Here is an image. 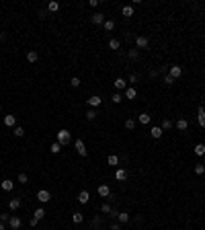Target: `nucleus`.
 Returning a JSON list of instances; mask_svg holds the SVG:
<instances>
[{
    "mask_svg": "<svg viewBox=\"0 0 205 230\" xmlns=\"http://www.w3.org/2000/svg\"><path fill=\"white\" fill-rule=\"evenodd\" d=\"M109 47H111V49H119L121 43H119V39H111V41H109Z\"/></svg>",
    "mask_w": 205,
    "mask_h": 230,
    "instance_id": "f704fd0d",
    "label": "nucleus"
},
{
    "mask_svg": "<svg viewBox=\"0 0 205 230\" xmlns=\"http://www.w3.org/2000/svg\"><path fill=\"white\" fill-rule=\"evenodd\" d=\"M98 195H101V197H109V195H111V189H109V185H98Z\"/></svg>",
    "mask_w": 205,
    "mask_h": 230,
    "instance_id": "1a4fd4ad",
    "label": "nucleus"
},
{
    "mask_svg": "<svg viewBox=\"0 0 205 230\" xmlns=\"http://www.w3.org/2000/svg\"><path fill=\"white\" fill-rule=\"evenodd\" d=\"M168 74H170L172 78H179V76L183 74V68H181V66H170V72H168Z\"/></svg>",
    "mask_w": 205,
    "mask_h": 230,
    "instance_id": "f8f14e48",
    "label": "nucleus"
},
{
    "mask_svg": "<svg viewBox=\"0 0 205 230\" xmlns=\"http://www.w3.org/2000/svg\"><path fill=\"white\" fill-rule=\"evenodd\" d=\"M88 199H90V193H88V191H80L78 193V203H88Z\"/></svg>",
    "mask_w": 205,
    "mask_h": 230,
    "instance_id": "ddd939ff",
    "label": "nucleus"
},
{
    "mask_svg": "<svg viewBox=\"0 0 205 230\" xmlns=\"http://www.w3.org/2000/svg\"><path fill=\"white\" fill-rule=\"evenodd\" d=\"M125 97H127V99H136V97H137L136 86H127V88H125Z\"/></svg>",
    "mask_w": 205,
    "mask_h": 230,
    "instance_id": "f3484780",
    "label": "nucleus"
},
{
    "mask_svg": "<svg viewBox=\"0 0 205 230\" xmlns=\"http://www.w3.org/2000/svg\"><path fill=\"white\" fill-rule=\"evenodd\" d=\"M111 101H113V103H121V101H123L121 93H115V95H113V97H111Z\"/></svg>",
    "mask_w": 205,
    "mask_h": 230,
    "instance_id": "4c0bfd02",
    "label": "nucleus"
},
{
    "mask_svg": "<svg viewBox=\"0 0 205 230\" xmlns=\"http://www.w3.org/2000/svg\"><path fill=\"white\" fill-rule=\"evenodd\" d=\"M19 181H21V183H29V177H27V173H19Z\"/></svg>",
    "mask_w": 205,
    "mask_h": 230,
    "instance_id": "ea45409f",
    "label": "nucleus"
},
{
    "mask_svg": "<svg viewBox=\"0 0 205 230\" xmlns=\"http://www.w3.org/2000/svg\"><path fill=\"white\" fill-rule=\"evenodd\" d=\"M136 127V119H127L125 121V130H133Z\"/></svg>",
    "mask_w": 205,
    "mask_h": 230,
    "instance_id": "58836bf2",
    "label": "nucleus"
},
{
    "mask_svg": "<svg viewBox=\"0 0 205 230\" xmlns=\"http://www.w3.org/2000/svg\"><path fill=\"white\" fill-rule=\"evenodd\" d=\"M140 123H142V125H148V123H150V113H140Z\"/></svg>",
    "mask_w": 205,
    "mask_h": 230,
    "instance_id": "b1692460",
    "label": "nucleus"
},
{
    "mask_svg": "<svg viewBox=\"0 0 205 230\" xmlns=\"http://www.w3.org/2000/svg\"><path fill=\"white\" fill-rule=\"evenodd\" d=\"M47 10H49V12H58V10H60V2H49Z\"/></svg>",
    "mask_w": 205,
    "mask_h": 230,
    "instance_id": "cd10ccee",
    "label": "nucleus"
},
{
    "mask_svg": "<svg viewBox=\"0 0 205 230\" xmlns=\"http://www.w3.org/2000/svg\"><path fill=\"white\" fill-rule=\"evenodd\" d=\"M129 82H131V84L137 82V76H136V74H131V76H129Z\"/></svg>",
    "mask_w": 205,
    "mask_h": 230,
    "instance_id": "c03bdc74",
    "label": "nucleus"
},
{
    "mask_svg": "<svg viewBox=\"0 0 205 230\" xmlns=\"http://www.w3.org/2000/svg\"><path fill=\"white\" fill-rule=\"evenodd\" d=\"M195 154H197V156H203V154H205V144H197V146H195Z\"/></svg>",
    "mask_w": 205,
    "mask_h": 230,
    "instance_id": "c85d7f7f",
    "label": "nucleus"
},
{
    "mask_svg": "<svg viewBox=\"0 0 205 230\" xmlns=\"http://www.w3.org/2000/svg\"><path fill=\"white\" fill-rule=\"evenodd\" d=\"M164 82L168 84V86H170V84H174V78H172L170 74H166V76H164Z\"/></svg>",
    "mask_w": 205,
    "mask_h": 230,
    "instance_id": "79ce46f5",
    "label": "nucleus"
},
{
    "mask_svg": "<svg viewBox=\"0 0 205 230\" xmlns=\"http://www.w3.org/2000/svg\"><path fill=\"white\" fill-rule=\"evenodd\" d=\"M2 191H12V187H15V183L12 181H8V179H4V181H2Z\"/></svg>",
    "mask_w": 205,
    "mask_h": 230,
    "instance_id": "aec40b11",
    "label": "nucleus"
},
{
    "mask_svg": "<svg viewBox=\"0 0 205 230\" xmlns=\"http://www.w3.org/2000/svg\"><path fill=\"white\" fill-rule=\"evenodd\" d=\"M86 119H88V121H94V119H97V111H94V109H88V111H86Z\"/></svg>",
    "mask_w": 205,
    "mask_h": 230,
    "instance_id": "c756f323",
    "label": "nucleus"
},
{
    "mask_svg": "<svg viewBox=\"0 0 205 230\" xmlns=\"http://www.w3.org/2000/svg\"><path fill=\"white\" fill-rule=\"evenodd\" d=\"M0 230H6V228H4V224H2V222H0Z\"/></svg>",
    "mask_w": 205,
    "mask_h": 230,
    "instance_id": "a18cd8bd",
    "label": "nucleus"
},
{
    "mask_svg": "<svg viewBox=\"0 0 205 230\" xmlns=\"http://www.w3.org/2000/svg\"><path fill=\"white\" fill-rule=\"evenodd\" d=\"M162 134H164V130H162L160 125H154V127H152V138H156V140H158V138H162Z\"/></svg>",
    "mask_w": 205,
    "mask_h": 230,
    "instance_id": "dca6fc26",
    "label": "nucleus"
},
{
    "mask_svg": "<svg viewBox=\"0 0 205 230\" xmlns=\"http://www.w3.org/2000/svg\"><path fill=\"white\" fill-rule=\"evenodd\" d=\"M37 60H39V54H37V51H29V54H27V62L35 64Z\"/></svg>",
    "mask_w": 205,
    "mask_h": 230,
    "instance_id": "4be33fe9",
    "label": "nucleus"
},
{
    "mask_svg": "<svg viewBox=\"0 0 205 230\" xmlns=\"http://www.w3.org/2000/svg\"><path fill=\"white\" fill-rule=\"evenodd\" d=\"M74 146H76V152H78L80 156H86V154H88V152H86V146H84L82 140H76V142H74Z\"/></svg>",
    "mask_w": 205,
    "mask_h": 230,
    "instance_id": "39448f33",
    "label": "nucleus"
},
{
    "mask_svg": "<svg viewBox=\"0 0 205 230\" xmlns=\"http://www.w3.org/2000/svg\"><path fill=\"white\" fill-rule=\"evenodd\" d=\"M8 208H10L12 212H15V210H19V208H21V199H19V197H12V199L8 201Z\"/></svg>",
    "mask_w": 205,
    "mask_h": 230,
    "instance_id": "2eb2a0df",
    "label": "nucleus"
},
{
    "mask_svg": "<svg viewBox=\"0 0 205 230\" xmlns=\"http://www.w3.org/2000/svg\"><path fill=\"white\" fill-rule=\"evenodd\" d=\"M102 27H105V31H113V29H115V23H113L111 19H107L105 23H102Z\"/></svg>",
    "mask_w": 205,
    "mask_h": 230,
    "instance_id": "bb28decb",
    "label": "nucleus"
},
{
    "mask_svg": "<svg viewBox=\"0 0 205 230\" xmlns=\"http://www.w3.org/2000/svg\"><path fill=\"white\" fill-rule=\"evenodd\" d=\"M195 175H205V167H203V164H195Z\"/></svg>",
    "mask_w": 205,
    "mask_h": 230,
    "instance_id": "e433bc0d",
    "label": "nucleus"
},
{
    "mask_svg": "<svg viewBox=\"0 0 205 230\" xmlns=\"http://www.w3.org/2000/svg\"><path fill=\"white\" fill-rule=\"evenodd\" d=\"M107 162L111 164V167H119V156H115V154H111V156L107 158Z\"/></svg>",
    "mask_w": 205,
    "mask_h": 230,
    "instance_id": "a878e982",
    "label": "nucleus"
},
{
    "mask_svg": "<svg viewBox=\"0 0 205 230\" xmlns=\"http://www.w3.org/2000/svg\"><path fill=\"white\" fill-rule=\"evenodd\" d=\"M80 84H82V82H80V78H78V76H72V78H70V86H74V88H78V86H80Z\"/></svg>",
    "mask_w": 205,
    "mask_h": 230,
    "instance_id": "2f4dec72",
    "label": "nucleus"
},
{
    "mask_svg": "<svg viewBox=\"0 0 205 230\" xmlns=\"http://www.w3.org/2000/svg\"><path fill=\"white\" fill-rule=\"evenodd\" d=\"M8 226H10V230H21V226H23V220H21L19 216H10Z\"/></svg>",
    "mask_w": 205,
    "mask_h": 230,
    "instance_id": "f03ea898",
    "label": "nucleus"
},
{
    "mask_svg": "<svg viewBox=\"0 0 205 230\" xmlns=\"http://www.w3.org/2000/svg\"><path fill=\"white\" fill-rule=\"evenodd\" d=\"M70 138H72V136H70V132H68V130H60V132H58V142L62 144V146L70 144Z\"/></svg>",
    "mask_w": 205,
    "mask_h": 230,
    "instance_id": "f257e3e1",
    "label": "nucleus"
},
{
    "mask_svg": "<svg viewBox=\"0 0 205 230\" xmlns=\"http://www.w3.org/2000/svg\"><path fill=\"white\" fill-rule=\"evenodd\" d=\"M197 121H199L201 127H205V109L199 107V113H197Z\"/></svg>",
    "mask_w": 205,
    "mask_h": 230,
    "instance_id": "4468645a",
    "label": "nucleus"
},
{
    "mask_svg": "<svg viewBox=\"0 0 205 230\" xmlns=\"http://www.w3.org/2000/svg\"><path fill=\"white\" fill-rule=\"evenodd\" d=\"M160 127H162V130H170V127H172V121H170V119H162Z\"/></svg>",
    "mask_w": 205,
    "mask_h": 230,
    "instance_id": "72a5a7b5",
    "label": "nucleus"
},
{
    "mask_svg": "<svg viewBox=\"0 0 205 230\" xmlns=\"http://www.w3.org/2000/svg\"><path fill=\"white\" fill-rule=\"evenodd\" d=\"M113 84H115V88H117V93H121V91L127 88V80H123V78H117Z\"/></svg>",
    "mask_w": 205,
    "mask_h": 230,
    "instance_id": "6e6552de",
    "label": "nucleus"
},
{
    "mask_svg": "<svg viewBox=\"0 0 205 230\" xmlns=\"http://www.w3.org/2000/svg\"><path fill=\"white\" fill-rule=\"evenodd\" d=\"M4 125H8V127L15 130V127H17V117H15V115H4Z\"/></svg>",
    "mask_w": 205,
    "mask_h": 230,
    "instance_id": "423d86ee",
    "label": "nucleus"
},
{
    "mask_svg": "<svg viewBox=\"0 0 205 230\" xmlns=\"http://www.w3.org/2000/svg\"><path fill=\"white\" fill-rule=\"evenodd\" d=\"M127 56H129L131 60H137V58H140V51H137V49H129V51H127Z\"/></svg>",
    "mask_w": 205,
    "mask_h": 230,
    "instance_id": "c9c22d12",
    "label": "nucleus"
},
{
    "mask_svg": "<svg viewBox=\"0 0 205 230\" xmlns=\"http://www.w3.org/2000/svg\"><path fill=\"white\" fill-rule=\"evenodd\" d=\"M101 212H102V214H111V206H109V203H102Z\"/></svg>",
    "mask_w": 205,
    "mask_h": 230,
    "instance_id": "a19ab883",
    "label": "nucleus"
},
{
    "mask_svg": "<svg viewBox=\"0 0 205 230\" xmlns=\"http://www.w3.org/2000/svg\"><path fill=\"white\" fill-rule=\"evenodd\" d=\"M115 179H117V181H125V179H127V171L117 167V171H115Z\"/></svg>",
    "mask_w": 205,
    "mask_h": 230,
    "instance_id": "9d476101",
    "label": "nucleus"
},
{
    "mask_svg": "<svg viewBox=\"0 0 205 230\" xmlns=\"http://www.w3.org/2000/svg\"><path fill=\"white\" fill-rule=\"evenodd\" d=\"M33 218H35V220H43V218H45V210H43V208H37V210L33 212Z\"/></svg>",
    "mask_w": 205,
    "mask_h": 230,
    "instance_id": "a211bd4d",
    "label": "nucleus"
},
{
    "mask_svg": "<svg viewBox=\"0 0 205 230\" xmlns=\"http://www.w3.org/2000/svg\"><path fill=\"white\" fill-rule=\"evenodd\" d=\"M101 103H102V99L98 97V95H93V97L88 99V105H90V107H98Z\"/></svg>",
    "mask_w": 205,
    "mask_h": 230,
    "instance_id": "9b49d317",
    "label": "nucleus"
},
{
    "mask_svg": "<svg viewBox=\"0 0 205 230\" xmlns=\"http://www.w3.org/2000/svg\"><path fill=\"white\" fill-rule=\"evenodd\" d=\"M148 43H150V39H148L146 35H140V37H136V47L144 49V47H148Z\"/></svg>",
    "mask_w": 205,
    "mask_h": 230,
    "instance_id": "7ed1b4c3",
    "label": "nucleus"
},
{
    "mask_svg": "<svg viewBox=\"0 0 205 230\" xmlns=\"http://www.w3.org/2000/svg\"><path fill=\"white\" fill-rule=\"evenodd\" d=\"M90 21H93L94 25H102V23H105V17H102V12H93Z\"/></svg>",
    "mask_w": 205,
    "mask_h": 230,
    "instance_id": "0eeeda50",
    "label": "nucleus"
},
{
    "mask_svg": "<svg viewBox=\"0 0 205 230\" xmlns=\"http://www.w3.org/2000/svg\"><path fill=\"white\" fill-rule=\"evenodd\" d=\"M62 144H60V142H54V144H51V146H49V150H51V154H60V152H62Z\"/></svg>",
    "mask_w": 205,
    "mask_h": 230,
    "instance_id": "6ab92c4d",
    "label": "nucleus"
},
{
    "mask_svg": "<svg viewBox=\"0 0 205 230\" xmlns=\"http://www.w3.org/2000/svg\"><path fill=\"white\" fill-rule=\"evenodd\" d=\"M94 230H101V228H94Z\"/></svg>",
    "mask_w": 205,
    "mask_h": 230,
    "instance_id": "49530a36",
    "label": "nucleus"
},
{
    "mask_svg": "<svg viewBox=\"0 0 205 230\" xmlns=\"http://www.w3.org/2000/svg\"><path fill=\"white\" fill-rule=\"evenodd\" d=\"M8 220H10V216H8V214H0V222H2V224H6Z\"/></svg>",
    "mask_w": 205,
    "mask_h": 230,
    "instance_id": "37998d69",
    "label": "nucleus"
},
{
    "mask_svg": "<svg viewBox=\"0 0 205 230\" xmlns=\"http://www.w3.org/2000/svg\"><path fill=\"white\" fill-rule=\"evenodd\" d=\"M82 220H84V216L80 214V212H74V214H72V222H74V224H80Z\"/></svg>",
    "mask_w": 205,
    "mask_h": 230,
    "instance_id": "393cba45",
    "label": "nucleus"
},
{
    "mask_svg": "<svg viewBox=\"0 0 205 230\" xmlns=\"http://www.w3.org/2000/svg\"><path fill=\"white\" fill-rule=\"evenodd\" d=\"M117 218H119V222H121V224H127V222H129V214H127V212H119Z\"/></svg>",
    "mask_w": 205,
    "mask_h": 230,
    "instance_id": "5701e85b",
    "label": "nucleus"
},
{
    "mask_svg": "<svg viewBox=\"0 0 205 230\" xmlns=\"http://www.w3.org/2000/svg\"><path fill=\"white\" fill-rule=\"evenodd\" d=\"M37 199H39V201H41V203H47V201H49V199H51V193H49V191H47V189H41V191H39V193H37Z\"/></svg>",
    "mask_w": 205,
    "mask_h": 230,
    "instance_id": "20e7f679",
    "label": "nucleus"
},
{
    "mask_svg": "<svg viewBox=\"0 0 205 230\" xmlns=\"http://www.w3.org/2000/svg\"><path fill=\"white\" fill-rule=\"evenodd\" d=\"M187 127H189V121H187V119H179V121H176V130H181V132H185Z\"/></svg>",
    "mask_w": 205,
    "mask_h": 230,
    "instance_id": "412c9836",
    "label": "nucleus"
},
{
    "mask_svg": "<svg viewBox=\"0 0 205 230\" xmlns=\"http://www.w3.org/2000/svg\"><path fill=\"white\" fill-rule=\"evenodd\" d=\"M121 15H123V17H131V15H133V6H123Z\"/></svg>",
    "mask_w": 205,
    "mask_h": 230,
    "instance_id": "7c9ffc66",
    "label": "nucleus"
},
{
    "mask_svg": "<svg viewBox=\"0 0 205 230\" xmlns=\"http://www.w3.org/2000/svg\"><path fill=\"white\" fill-rule=\"evenodd\" d=\"M12 134H15L17 138H23V136H25V130H23V127H21V125H17L15 130H12Z\"/></svg>",
    "mask_w": 205,
    "mask_h": 230,
    "instance_id": "473e14b6",
    "label": "nucleus"
}]
</instances>
